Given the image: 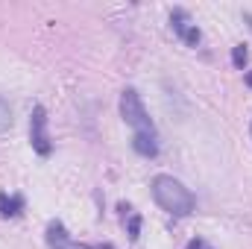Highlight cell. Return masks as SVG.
Instances as JSON below:
<instances>
[{
	"label": "cell",
	"instance_id": "6da1fadb",
	"mask_svg": "<svg viewBox=\"0 0 252 249\" xmlns=\"http://www.w3.org/2000/svg\"><path fill=\"white\" fill-rule=\"evenodd\" d=\"M150 193H153V199H156L167 214H173V217H188L190 211L196 208L193 193H190L179 179H173V176H167V173L153 176V182H150Z\"/></svg>",
	"mask_w": 252,
	"mask_h": 249
},
{
	"label": "cell",
	"instance_id": "7a4b0ae2",
	"mask_svg": "<svg viewBox=\"0 0 252 249\" xmlns=\"http://www.w3.org/2000/svg\"><path fill=\"white\" fill-rule=\"evenodd\" d=\"M121 118L126 121V126H132L141 135H156V124H153L150 112L144 109V103H141L135 88H126L121 94Z\"/></svg>",
	"mask_w": 252,
	"mask_h": 249
},
{
	"label": "cell",
	"instance_id": "3957f363",
	"mask_svg": "<svg viewBox=\"0 0 252 249\" xmlns=\"http://www.w3.org/2000/svg\"><path fill=\"white\" fill-rule=\"evenodd\" d=\"M30 144L38 156H50L53 144H50V135H47V112L44 106H32V115H30Z\"/></svg>",
	"mask_w": 252,
	"mask_h": 249
},
{
	"label": "cell",
	"instance_id": "277c9868",
	"mask_svg": "<svg viewBox=\"0 0 252 249\" xmlns=\"http://www.w3.org/2000/svg\"><path fill=\"white\" fill-rule=\"evenodd\" d=\"M47 247L50 249H79L70 241L67 229H64L59 220H50V223H47Z\"/></svg>",
	"mask_w": 252,
	"mask_h": 249
},
{
	"label": "cell",
	"instance_id": "5b68a950",
	"mask_svg": "<svg viewBox=\"0 0 252 249\" xmlns=\"http://www.w3.org/2000/svg\"><path fill=\"white\" fill-rule=\"evenodd\" d=\"M132 150H135L138 156H144V158H156V156H158V141H156V135H141V132H135Z\"/></svg>",
	"mask_w": 252,
	"mask_h": 249
},
{
	"label": "cell",
	"instance_id": "8992f818",
	"mask_svg": "<svg viewBox=\"0 0 252 249\" xmlns=\"http://www.w3.org/2000/svg\"><path fill=\"white\" fill-rule=\"evenodd\" d=\"M21 208H24V199L21 196L0 193V217H15V214H21Z\"/></svg>",
	"mask_w": 252,
	"mask_h": 249
},
{
	"label": "cell",
	"instance_id": "52a82bcc",
	"mask_svg": "<svg viewBox=\"0 0 252 249\" xmlns=\"http://www.w3.org/2000/svg\"><path fill=\"white\" fill-rule=\"evenodd\" d=\"M170 27H173V32L182 38L190 27H193V24H190V15L185 12V9H173V15H170Z\"/></svg>",
	"mask_w": 252,
	"mask_h": 249
},
{
	"label": "cell",
	"instance_id": "ba28073f",
	"mask_svg": "<svg viewBox=\"0 0 252 249\" xmlns=\"http://www.w3.org/2000/svg\"><path fill=\"white\" fill-rule=\"evenodd\" d=\"M247 59H250V50H247V44H235V47H232V64H235L238 70H244Z\"/></svg>",
	"mask_w": 252,
	"mask_h": 249
},
{
	"label": "cell",
	"instance_id": "9c48e42d",
	"mask_svg": "<svg viewBox=\"0 0 252 249\" xmlns=\"http://www.w3.org/2000/svg\"><path fill=\"white\" fill-rule=\"evenodd\" d=\"M138 235H141V217H138V214H132V217H129V238H132V241H138Z\"/></svg>",
	"mask_w": 252,
	"mask_h": 249
},
{
	"label": "cell",
	"instance_id": "30bf717a",
	"mask_svg": "<svg viewBox=\"0 0 252 249\" xmlns=\"http://www.w3.org/2000/svg\"><path fill=\"white\" fill-rule=\"evenodd\" d=\"M9 124H12V115H9V106H6L3 97H0V129H6Z\"/></svg>",
	"mask_w": 252,
	"mask_h": 249
},
{
	"label": "cell",
	"instance_id": "8fae6325",
	"mask_svg": "<svg viewBox=\"0 0 252 249\" xmlns=\"http://www.w3.org/2000/svg\"><path fill=\"white\" fill-rule=\"evenodd\" d=\"M79 249H115V247H112V244H103V247H88V244H82Z\"/></svg>",
	"mask_w": 252,
	"mask_h": 249
},
{
	"label": "cell",
	"instance_id": "7c38bea8",
	"mask_svg": "<svg viewBox=\"0 0 252 249\" xmlns=\"http://www.w3.org/2000/svg\"><path fill=\"white\" fill-rule=\"evenodd\" d=\"M244 21H247V27L252 30V12H244Z\"/></svg>",
	"mask_w": 252,
	"mask_h": 249
},
{
	"label": "cell",
	"instance_id": "4fadbf2b",
	"mask_svg": "<svg viewBox=\"0 0 252 249\" xmlns=\"http://www.w3.org/2000/svg\"><path fill=\"white\" fill-rule=\"evenodd\" d=\"M247 85H250V88H252V73H250V76H247Z\"/></svg>",
	"mask_w": 252,
	"mask_h": 249
},
{
	"label": "cell",
	"instance_id": "5bb4252c",
	"mask_svg": "<svg viewBox=\"0 0 252 249\" xmlns=\"http://www.w3.org/2000/svg\"><path fill=\"white\" fill-rule=\"evenodd\" d=\"M250 132H252V126H250Z\"/></svg>",
	"mask_w": 252,
	"mask_h": 249
}]
</instances>
